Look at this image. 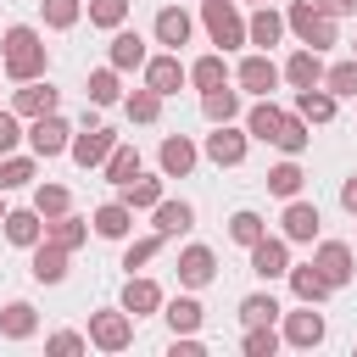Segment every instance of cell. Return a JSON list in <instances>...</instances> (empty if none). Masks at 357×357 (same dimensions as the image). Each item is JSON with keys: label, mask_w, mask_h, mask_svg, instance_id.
<instances>
[{"label": "cell", "mask_w": 357, "mask_h": 357, "mask_svg": "<svg viewBox=\"0 0 357 357\" xmlns=\"http://www.w3.org/2000/svg\"><path fill=\"white\" fill-rule=\"evenodd\" d=\"M0 223H6V201H0Z\"/></svg>", "instance_id": "53"}, {"label": "cell", "mask_w": 357, "mask_h": 357, "mask_svg": "<svg viewBox=\"0 0 357 357\" xmlns=\"http://www.w3.org/2000/svg\"><path fill=\"white\" fill-rule=\"evenodd\" d=\"M284 28H290L307 50H329V45H335V17H329V11H318L312 0H296V6L284 11Z\"/></svg>", "instance_id": "2"}, {"label": "cell", "mask_w": 357, "mask_h": 357, "mask_svg": "<svg viewBox=\"0 0 357 357\" xmlns=\"http://www.w3.org/2000/svg\"><path fill=\"white\" fill-rule=\"evenodd\" d=\"M162 178H167V173H156V178H145V173H134V178L123 184V195H117V201H128L134 212H151V206L162 201Z\"/></svg>", "instance_id": "31"}, {"label": "cell", "mask_w": 357, "mask_h": 357, "mask_svg": "<svg viewBox=\"0 0 357 357\" xmlns=\"http://www.w3.org/2000/svg\"><path fill=\"white\" fill-rule=\"evenodd\" d=\"M190 84H195V89H218V84H229V67H223V50H212V56H201V61H190Z\"/></svg>", "instance_id": "38"}, {"label": "cell", "mask_w": 357, "mask_h": 357, "mask_svg": "<svg viewBox=\"0 0 357 357\" xmlns=\"http://www.w3.org/2000/svg\"><path fill=\"white\" fill-rule=\"evenodd\" d=\"M162 318H167L173 335H195V329L206 324V307H201L195 296H173V301H162Z\"/></svg>", "instance_id": "24"}, {"label": "cell", "mask_w": 357, "mask_h": 357, "mask_svg": "<svg viewBox=\"0 0 357 357\" xmlns=\"http://www.w3.org/2000/svg\"><path fill=\"white\" fill-rule=\"evenodd\" d=\"M0 61H6V73H11L17 84L45 78V67H50L45 33H39V28H28V22H11V28H6V39H0Z\"/></svg>", "instance_id": "1"}, {"label": "cell", "mask_w": 357, "mask_h": 357, "mask_svg": "<svg viewBox=\"0 0 357 357\" xmlns=\"http://www.w3.org/2000/svg\"><path fill=\"white\" fill-rule=\"evenodd\" d=\"M145 84H151V89L167 100V95H178V89L190 84V67L178 61V50H167V56H151V61H145Z\"/></svg>", "instance_id": "10"}, {"label": "cell", "mask_w": 357, "mask_h": 357, "mask_svg": "<svg viewBox=\"0 0 357 357\" xmlns=\"http://www.w3.org/2000/svg\"><path fill=\"white\" fill-rule=\"evenodd\" d=\"M201 22H206V33H212L218 50H240V45H251V39H245V17H240L234 0H201Z\"/></svg>", "instance_id": "3"}, {"label": "cell", "mask_w": 357, "mask_h": 357, "mask_svg": "<svg viewBox=\"0 0 357 357\" xmlns=\"http://www.w3.org/2000/svg\"><path fill=\"white\" fill-rule=\"evenodd\" d=\"M89 346V335H78V329H56V335H45V351H56V357H73V351H84Z\"/></svg>", "instance_id": "49"}, {"label": "cell", "mask_w": 357, "mask_h": 357, "mask_svg": "<svg viewBox=\"0 0 357 357\" xmlns=\"http://www.w3.org/2000/svg\"><path fill=\"white\" fill-rule=\"evenodd\" d=\"M284 346H301V351H312L318 340H324V312H312V301H301V312H284Z\"/></svg>", "instance_id": "14"}, {"label": "cell", "mask_w": 357, "mask_h": 357, "mask_svg": "<svg viewBox=\"0 0 357 357\" xmlns=\"http://www.w3.org/2000/svg\"><path fill=\"white\" fill-rule=\"evenodd\" d=\"M67 145H73V128H67V117H61V112H45V117H33V123H28V151H33L39 162L61 156Z\"/></svg>", "instance_id": "6"}, {"label": "cell", "mask_w": 357, "mask_h": 357, "mask_svg": "<svg viewBox=\"0 0 357 357\" xmlns=\"http://www.w3.org/2000/svg\"><path fill=\"white\" fill-rule=\"evenodd\" d=\"M279 73H284V84L312 89V84H324V73H329V67H324V50H307V45H301V50H296V56H290Z\"/></svg>", "instance_id": "18"}, {"label": "cell", "mask_w": 357, "mask_h": 357, "mask_svg": "<svg viewBox=\"0 0 357 357\" xmlns=\"http://www.w3.org/2000/svg\"><path fill=\"white\" fill-rule=\"evenodd\" d=\"M284 117H290V112H279L268 95H257V106L245 112V134H251V139H262V145H273V139H279V128H284Z\"/></svg>", "instance_id": "19"}, {"label": "cell", "mask_w": 357, "mask_h": 357, "mask_svg": "<svg viewBox=\"0 0 357 357\" xmlns=\"http://www.w3.org/2000/svg\"><path fill=\"white\" fill-rule=\"evenodd\" d=\"M39 11H45L50 28H73L84 17V0H39Z\"/></svg>", "instance_id": "47"}, {"label": "cell", "mask_w": 357, "mask_h": 357, "mask_svg": "<svg viewBox=\"0 0 357 357\" xmlns=\"http://www.w3.org/2000/svg\"><path fill=\"white\" fill-rule=\"evenodd\" d=\"M123 112H128L134 123H156V117H162V95H156L151 84H145V89H134V95L123 100Z\"/></svg>", "instance_id": "43"}, {"label": "cell", "mask_w": 357, "mask_h": 357, "mask_svg": "<svg viewBox=\"0 0 357 357\" xmlns=\"http://www.w3.org/2000/svg\"><path fill=\"white\" fill-rule=\"evenodd\" d=\"M0 335H6V340H33V335H39V312H33L28 301H6V307H0Z\"/></svg>", "instance_id": "27"}, {"label": "cell", "mask_w": 357, "mask_h": 357, "mask_svg": "<svg viewBox=\"0 0 357 357\" xmlns=\"http://www.w3.org/2000/svg\"><path fill=\"white\" fill-rule=\"evenodd\" d=\"M284 279H290V290H296V301H312V307H318V301H324V296L335 290V284H329V279L318 273V262H301V268L290 262V273H284Z\"/></svg>", "instance_id": "26"}, {"label": "cell", "mask_w": 357, "mask_h": 357, "mask_svg": "<svg viewBox=\"0 0 357 357\" xmlns=\"http://www.w3.org/2000/svg\"><path fill=\"white\" fill-rule=\"evenodd\" d=\"M162 240H167V234H139V240H128V245H123V268H128V273L145 268V262L162 251Z\"/></svg>", "instance_id": "45"}, {"label": "cell", "mask_w": 357, "mask_h": 357, "mask_svg": "<svg viewBox=\"0 0 357 357\" xmlns=\"http://www.w3.org/2000/svg\"><path fill=\"white\" fill-rule=\"evenodd\" d=\"M301 184H307V173L296 167V156H290V162H279V167H268V190H273L279 201H296V195H301Z\"/></svg>", "instance_id": "36"}, {"label": "cell", "mask_w": 357, "mask_h": 357, "mask_svg": "<svg viewBox=\"0 0 357 357\" xmlns=\"http://www.w3.org/2000/svg\"><path fill=\"white\" fill-rule=\"evenodd\" d=\"M201 112H206V123H234V112H240V95H234L229 84H218V89H201Z\"/></svg>", "instance_id": "33"}, {"label": "cell", "mask_w": 357, "mask_h": 357, "mask_svg": "<svg viewBox=\"0 0 357 357\" xmlns=\"http://www.w3.org/2000/svg\"><path fill=\"white\" fill-rule=\"evenodd\" d=\"M134 173H139V151H134V145H112V156H106V178L123 190Z\"/></svg>", "instance_id": "40"}, {"label": "cell", "mask_w": 357, "mask_h": 357, "mask_svg": "<svg viewBox=\"0 0 357 357\" xmlns=\"http://www.w3.org/2000/svg\"><path fill=\"white\" fill-rule=\"evenodd\" d=\"M296 112H301L307 123H329V117H335V95H329L324 84H312V89H296Z\"/></svg>", "instance_id": "34"}, {"label": "cell", "mask_w": 357, "mask_h": 357, "mask_svg": "<svg viewBox=\"0 0 357 357\" xmlns=\"http://www.w3.org/2000/svg\"><path fill=\"white\" fill-rule=\"evenodd\" d=\"M95 234L100 240H128V229H134V206L128 201H106V206H95Z\"/></svg>", "instance_id": "20"}, {"label": "cell", "mask_w": 357, "mask_h": 357, "mask_svg": "<svg viewBox=\"0 0 357 357\" xmlns=\"http://www.w3.org/2000/svg\"><path fill=\"white\" fill-rule=\"evenodd\" d=\"M212 279H218L212 245H184V251H178V284H184V290H206Z\"/></svg>", "instance_id": "12"}, {"label": "cell", "mask_w": 357, "mask_h": 357, "mask_svg": "<svg viewBox=\"0 0 357 357\" xmlns=\"http://www.w3.org/2000/svg\"><path fill=\"white\" fill-rule=\"evenodd\" d=\"M39 178V156H0V190H28Z\"/></svg>", "instance_id": "35"}, {"label": "cell", "mask_w": 357, "mask_h": 357, "mask_svg": "<svg viewBox=\"0 0 357 357\" xmlns=\"http://www.w3.org/2000/svg\"><path fill=\"white\" fill-rule=\"evenodd\" d=\"M89 22L95 28H123L128 22V0H89Z\"/></svg>", "instance_id": "48"}, {"label": "cell", "mask_w": 357, "mask_h": 357, "mask_svg": "<svg viewBox=\"0 0 357 357\" xmlns=\"http://www.w3.org/2000/svg\"><path fill=\"white\" fill-rule=\"evenodd\" d=\"M279 312H284V307H279L268 290H257V296H245V301H240V324H245V329H251V324H273Z\"/></svg>", "instance_id": "41"}, {"label": "cell", "mask_w": 357, "mask_h": 357, "mask_svg": "<svg viewBox=\"0 0 357 357\" xmlns=\"http://www.w3.org/2000/svg\"><path fill=\"white\" fill-rule=\"evenodd\" d=\"M318 11H329V17H346V11H357V0H312Z\"/></svg>", "instance_id": "51"}, {"label": "cell", "mask_w": 357, "mask_h": 357, "mask_svg": "<svg viewBox=\"0 0 357 357\" xmlns=\"http://www.w3.org/2000/svg\"><path fill=\"white\" fill-rule=\"evenodd\" d=\"M284 33H290V28H284V17H279L273 6H257V17L245 22V39H251L257 50H268V45H279Z\"/></svg>", "instance_id": "29"}, {"label": "cell", "mask_w": 357, "mask_h": 357, "mask_svg": "<svg viewBox=\"0 0 357 357\" xmlns=\"http://www.w3.org/2000/svg\"><path fill=\"white\" fill-rule=\"evenodd\" d=\"M262 234H268V223H262L257 212H234V218H229V240H234V245H245V251H251Z\"/></svg>", "instance_id": "44"}, {"label": "cell", "mask_w": 357, "mask_h": 357, "mask_svg": "<svg viewBox=\"0 0 357 357\" xmlns=\"http://www.w3.org/2000/svg\"><path fill=\"white\" fill-rule=\"evenodd\" d=\"M123 312H134V318H151V312H162V284L156 279H139V273H128V284H123V301H117Z\"/></svg>", "instance_id": "17"}, {"label": "cell", "mask_w": 357, "mask_h": 357, "mask_svg": "<svg viewBox=\"0 0 357 357\" xmlns=\"http://www.w3.org/2000/svg\"><path fill=\"white\" fill-rule=\"evenodd\" d=\"M0 229H6V240H11V245H22V251L45 240V218H39L33 206H17V212H6V223H0Z\"/></svg>", "instance_id": "23"}, {"label": "cell", "mask_w": 357, "mask_h": 357, "mask_svg": "<svg viewBox=\"0 0 357 357\" xmlns=\"http://www.w3.org/2000/svg\"><path fill=\"white\" fill-rule=\"evenodd\" d=\"M151 218H156V234H167V240L195 229V206H190V201H167V195H162V201L151 206Z\"/></svg>", "instance_id": "21"}, {"label": "cell", "mask_w": 357, "mask_h": 357, "mask_svg": "<svg viewBox=\"0 0 357 357\" xmlns=\"http://www.w3.org/2000/svg\"><path fill=\"white\" fill-rule=\"evenodd\" d=\"M106 61H112L117 73H134V67H145L151 56H145V39H139L134 28H112V45H106Z\"/></svg>", "instance_id": "15"}, {"label": "cell", "mask_w": 357, "mask_h": 357, "mask_svg": "<svg viewBox=\"0 0 357 357\" xmlns=\"http://www.w3.org/2000/svg\"><path fill=\"white\" fill-rule=\"evenodd\" d=\"M251 6H268V0H251Z\"/></svg>", "instance_id": "54"}, {"label": "cell", "mask_w": 357, "mask_h": 357, "mask_svg": "<svg viewBox=\"0 0 357 357\" xmlns=\"http://www.w3.org/2000/svg\"><path fill=\"white\" fill-rule=\"evenodd\" d=\"M67 257H73V251H61L56 240H39V245H28V273H33L39 284H61V279H67Z\"/></svg>", "instance_id": "13"}, {"label": "cell", "mask_w": 357, "mask_h": 357, "mask_svg": "<svg viewBox=\"0 0 357 357\" xmlns=\"http://www.w3.org/2000/svg\"><path fill=\"white\" fill-rule=\"evenodd\" d=\"M251 273H257V279H268V284H273V279H284V273H290V240H284V234H279V240H273V234H262V240L251 245Z\"/></svg>", "instance_id": "9"}, {"label": "cell", "mask_w": 357, "mask_h": 357, "mask_svg": "<svg viewBox=\"0 0 357 357\" xmlns=\"http://www.w3.org/2000/svg\"><path fill=\"white\" fill-rule=\"evenodd\" d=\"M279 223H284V240H290V245H307V240L318 234V206L296 195V201L284 206V218H279Z\"/></svg>", "instance_id": "22"}, {"label": "cell", "mask_w": 357, "mask_h": 357, "mask_svg": "<svg viewBox=\"0 0 357 357\" xmlns=\"http://www.w3.org/2000/svg\"><path fill=\"white\" fill-rule=\"evenodd\" d=\"M240 346H245V357H273V351H279V346H284V335H279V329H273V324H251V329H245V340H240Z\"/></svg>", "instance_id": "42"}, {"label": "cell", "mask_w": 357, "mask_h": 357, "mask_svg": "<svg viewBox=\"0 0 357 357\" xmlns=\"http://www.w3.org/2000/svg\"><path fill=\"white\" fill-rule=\"evenodd\" d=\"M112 145H117V134H112V128H100L95 117H84V128H78V134H73V145H67V156L89 173V167H106Z\"/></svg>", "instance_id": "4"}, {"label": "cell", "mask_w": 357, "mask_h": 357, "mask_svg": "<svg viewBox=\"0 0 357 357\" xmlns=\"http://www.w3.org/2000/svg\"><path fill=\"white\" fill-rule=\"evenodd\" d=\"M307 139H312V123H307V117H301V112H290V117H284V128H279V139H273V145H279V151H284V156H301V151H307Z\"/></svg>", "instance_id": "39"}, {"label": "cell", "mask_w": 357, "mask_h": 357, "mask_svg": "<svg viewBox=\"0 0 357 357\" xmlns=\"http://www.w3.org/2000/svg\"><path fill=\"white\" fill-rule=\"evenodd\" d=\"M245 151H251V134H240L234 123H212V134H206V162H218V167H240Z\"/></svg>", "instance_id": "7"}, {"label": "cell", "mask_w": 357, "mask_h": 357, "mask_svg": "<svg viewBox=\"0 0 357 357\" xmlns=\"http://www.w3.org/2000/svg\"><path fill=\"white\" fill-rule=\"evenodd\" d=\"M56 106H61V89H50L45 78H28V84L17 89V106H11V112L33 123V117H45V112H56Z\"/></svg>", "instance_id": "16"}, {"label": "cell", "mask_w": 357, "mask_h": 357, "mask_svg": "<svg viewBox=\"0 0 357 357\" xmlns=\"http://www.w3.org/2000/svg\"><path fill=\"white\" fill-rule=\"evenodd\" d=\"M128 340H134V312H123V307L89 312V346H100V351H128Z\"/></svg>", "instance_id": "5"}, {"label": "cell", "mask_w": 357, "mask_h": 357, "mask_svg": "<svg viewBox=\"0 0 357 357\" xmlns=\"http://www.w3.org/2000/svg\"><path fill=\"white\" fill-rule=\"evenodd\" d=\"M33 212L50 223V218H61V212H73V190L67 184H39L33 190Z\"/></svg>", "instance_id": "37"}, {"label": "cell", "mask_w": 357, "mask_h": 357, "mask_svg": "<svg viewBox=\"0 0 357 357\" xmlns=\"http://www.w3.org/2000/svg\"><path fill=\"white\" fill-rule=\"evenodd\" d=\"M340 206H346V212H351V218H357V173H351V178H346V184H340Z\"/></svg>", "instance_id": "52"}, {"label": "cell", "mask_w": 357, "mask_h": 357, "mask_svg": "<svg viewBox=\"0 0 357 357\" xmlns=\"http://www.w3.org/2000/svg\"><path fill=\"white\" fill-rule=\"evenodd\" d=\"M195 156H201V151H195L184 134H167V139H162V151H156V162H162V173H167V178H184V173L195 167Z\"/></svg>", "instance_id": "25"}, {"label": "cell", "mask_w": 357, "mask_h": 357, "mask_svg": "<svg viewBox=\"0 0 357 357\" xmlns=\"http://www.w3.org/2000/svg\"><path fill=\"white\" fill-rule=\"evenodd\" d=\"M190 11H178V6H162L156 11V45H167V50H178V45H190Z\"/></svg>", "instance_id": "28"}, {"label": "cell", "mask_w": 357, "mask_h": 357, "mask_svg": "<svg viewBox=\"0 0 357 357\" xmlns=\"http://www.w3.org/2000/svg\"><path fill=\"white\" fill-rule=\"evenodd\" d=\"M279 78H284V73L268 61V50H251V56H240V67H234V84L251 89V95H273Z\"/></svg>", "instance_id": "11"}, {"label": "cell", "mask_w": 357, "mask_h": 357, "mask_svg": "<svg viewBox=\"0 0 357 357\" xmlns=\"http://www.w3.org/2000/svg\"><path fill=\"white\" fill-rule=\"evenodd\" d=\"M17 139H28L22 117H17V112H0V156H11V151H17Z\"/></svg>", "instance_id": "50"}, {"label": "cell", "mask_w": 357, "mask_h": 357, "mask_svg": "<svg viewBox=\"0 0 357 357\" xmlns=\"http://www.w3.org/2000/svg\"><path fill=\"white\" fill-rule=\"evenodd\" d=\"M89 229H95L89 218H73V212H61V218H50V223H45V240H56L61 251H78V245L89 240Z\"/></svg>", "instance_id": "30"}, {"label": "cell", "mask_w": 357, "mask_h": 357, "mask_svg": "<svg viewBox=\"0 0 357 357\" xmlns=\"http://www.w3.org/2000/svg\"><path fill=\"white\" fill-rule=\"evenodd\" d=\"M84 95H89V106H117V100H123L117 67H95V73H89V84H84Z\"/></svg>", "instance_id": "32"}, {"label": "cell", "mask_w": 357, "mask_h": 357, "mask_svg": "<svg viewBox=\"0 0 357 357\" xmlns=\"http://www.w3.org/2000/svg\"><path fill=\"white\" fill-rule=\"evenodd\" d=\"M312 262H318V273H324L335 290H346V284L357 279V257H351V245H346V240H324V245L312 251Z\"/></svg>", "instance_id": "8"}, {"label": "cell", "mask_w": 357, "mask_h": 357, "mask_svg": "<svg viewBox=\"0 0 357 357\" xmlns=\"http://www.w3.org/2000/svg\"><path fill=\"white\" fill-rule=\"evenodd\" d=\"M324 89H329L335 100H340V95H357V56H351V61H335V67L324 73Z\"/></svg>", "instance_id": "46"}]
</instances>
